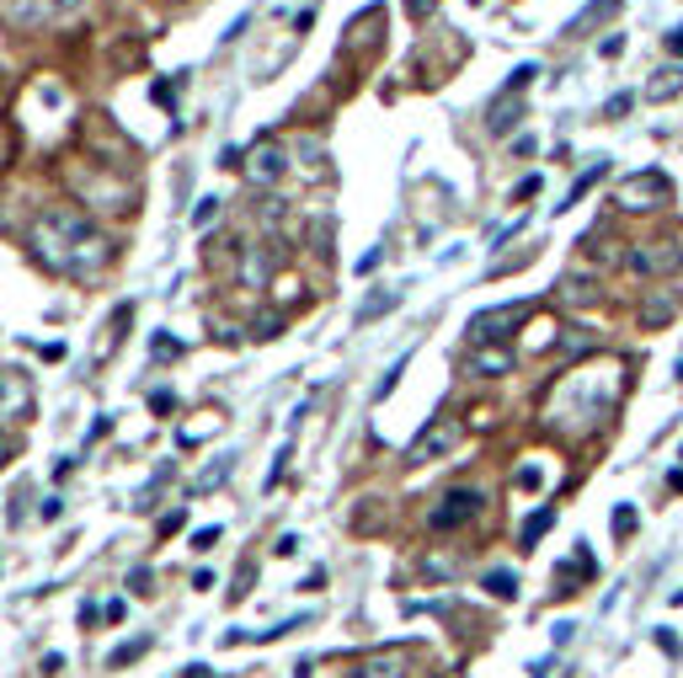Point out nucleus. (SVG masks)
Masks as SVG:
<instances>
[{
	"instance_id": "obj_1",
	"label": "nucleus",
	"mask_w": 683,
	"mask_h": 678,
	"mask_svg": "<svg viewBox=\"0 0 683 678\" xmlns=\"http://www.w3.org/2000/svg\"><path fill=\"white\" fill-rule=\"evenodd\" d=\"M27 251L64 278H97L113 262V241L75 209H43L27 230Z\"/></svg>"
},
{
	"instance_id": "obj_2",
	"label": "nucleus",
	"mask_w": 683,
	"mask_h": 678,
	"mask_svg": "<svg viewBox=\"0 0 683 678\" xmlns=\"http://www.w3.org/2000/svg\"><path fill=\"white\" fill-rule=\"evenodd\" d=\"M615 390H620V369H577V379H560L556 395H551V423L566 428V423H571V412L582 406V412H587V423L598 428V423L609 417Z\"/></svg>"
},
{
	"instance_id": "obj_3",
	"label": "nucleus",
	"mask_w": 683,
	"mask_h": 678,
	"mask_svg": "<svg viewBox=\"0 0 683 678\" xmlns=\"http://www.w3.org/2000/svg\"><path fill=\"white\" fill-rule=\"evenodd\" d=\"M86 0H0V22L11 33H49L64 16H75Z\"/></svg>"
},
{
	"instance_id": "obj_4",
	"label": "nucleus",
	"mask_w": 683,
	"mask_h": 678,
	"mask_svg": "<svg viewBox=\"0 0 683 678\" xmlns=\"http://www.w3.org/2000/svg\"><path fill=\"white\" fill-rule=\"evenodd\" d=\"M615 203H620L624 214H652V209L673 203V183H668L662 172H630V177H620V187H615Z\"/></svg>"
},
{
	"instance_id": "obj_5",
	"label": "nucleus",
	"mask_w": 683,
	"mask_h": 678,
	"mask_svg": "<svg viewBox=\"0 0 683 678\" xmlns=\"http://www.w3.org/2000/svg\"><path fill=\"white\" fill-rule=\"evenodd\" d=\"M459 432H465V428H459L454 417H433L428 428L406 443V465H433V460H443V454L459 443Z\"/></svg>"
},
{
	"instance_id": "obj_6",
	"label": "nucleus",
	"mask_w": 683,
	"mask_h": 678,
	"mask_svg": "<svg viewBox=\"0 0 683 678\" xmlns=\"http://www.w3.org/2000/svg\"><path fill=\"white\" fill-rule=\"evenodd\" d=\"M534 315L529 300H513V305H497V310H481V315H470V337L476 342H502L513 326H523Z\"/></svg>"
},
{
	"instance_id": "obj_7",
	"label": "nucleus",
	"mask_w": 683,
	"mask_h": 678,
	"mask_svg": "<svg viewBox=\"0 0 683 678\" xmlns=\"http://www.w3.org/2000/svg\"><path fill=\"white\" fill-rule=\"evenodd\" d=\"M481 502H486V497L476 492V487H454V492L438 497V507L428 513V524H433V529H465V524L481 513Z\"/></svg>"
},
{
	"instance_id": "obj_8",
	"label": "nucleus",
	"mask_w": 683,
	"mask_h": 678,
	"mask_svg": "<svg viewBox=\"0 0 683 678\" xmlns=\"http://www.w3.org/2000/svg\"><path fill=\"white\" fill-rule=\"evenodd\" d=\"M27 412H33V385H27V374L0 369V428L27 423Z\"/></svg>"
},
{
	"instance_id": "obj_9",
	"label": "nucleus",
	"mask_w": 683,
	"mask_h": 678,
	"mask_svg": "<svg viewBox=\"0 0 683 678\" xmlns=\"http://www.w3.org/2000/svg\"><path fill=\"white\" fill-rule=\"evenodd\" d=\"M513 348L507 342H476L470 353H465V374H476V379H502V374H513Z\"/></svg>"
},
{
	"instance_id": "obj_10",
	"label": "nucleus",
	"mask_w": 683,
	"mask_h": 678,
	"mask_svg": "<svg viewBox=\"0 0 683 678\" xmlns=\"http://www.w3.org/2000/svg\"><path fill=\"white\" fill-rule=\"evenodd\" d=\"M283 172H289V150H283V145H273V139H267V145H256V150L246 155V177L256 187H273Z\"/></svg>"
},
{
	"instance_id": "obj_11",
	"label": "nucleus",
	"mask_w": 683,
	"mask_h": 678,
	"mask_svg": "<svg viewBox=\"0 0 683 678\" xmlns=\"http://www.w3.org/2000/svg\"><path fill=\"white\" fill-rule=\"evenodd\" d=\"M630 273H679L683 267V247H662V241H646V247H635L630 256Z\"/></svg>"
},
{
	"instance_id": "obj_12",
	"label": "nucleus",
	"mask_w": 683,
	"mask_h": 678,
	"mask_svg": "<svg viewBox=\"0 0 683 678\" xmlns=\"http://www.w3.org/2000/svg\"><path fill=\"white\" fill-rule=\"evenodd\" d=\"M518 124H523V97L497 91V97H492V108H486V128H492V139H507Z\"/></svg>"
},
{
	"instance_id": "obj_13",
	"label": "nucleus",
	"mask_w": 683,
	"mask_h": 678,
	"mask_svg": "<svg viewBox=\"0 0 683 678\" xmlns=\"http://www.w3.org/2000/svg\"><path fill=\"white\" fill-rule=\"evenodd\" d=\"M620 11H624V0H587V5L566 22V33H571V38H587V33H598V27H604L609 16H620Z\"/></svg>"
},
{
	"instance_id": "obj_14",
	"label": "nucleus",
	"mask_w": 683,
	"mask_h": 678,
	"mask_svg": "<svg viewBox=\"0 0 683 678\" xmlns=\"http://www.w3.org/2000/svg\"><path fill=\"white\" fill-rule=\"evenodd\" d=\"M353 678H406V652H401V646H379V652H369V657L358 663Z\"/></svg>"
},
{
	"instance_id": "obj_15",
	"label": "nucleus",
	"mask_w": 683,
	"mask_h": 678,
	"mask_svg": "<svg viewBox=\"0 0 683 678\" xmlns=\"http://www.w3.org/2000/svg\"><path fill=\"white\" fill-rule=\"evenodd\" d=\"M679 91H683V70H679V64L657 70V75H652V86H646V97H652V102H673Z\"/></svg>"
},
{
	"instance_id": "obj_16",
	"label": "nucleus",
	"mask_w": 683,
	"mask_h": 678,
	"mask_svg": "<svg viewBox=\"0 0 683 678\" xmlns=\"http://www.w3.org/2000/svg\"><path fill=\"white\" fill-rule=\"evenodd\" d=\"M604 172H609V161H593V166H587V172H582V177H577V183H571V192H566V203H560V214H566V209H571V203H582V198H587V192H593V187L604 183Z\"/></svg>"
},
{
	"instance_id": "obj_17",
	"label": "nucleus",
	"mask_w": 683,
	"mask_h": 678,
	"mask_svg": "<svg viewBox=\"0 0 683 678\" xmlns=\"http://www.w3.org/2000/svg\"><path fill=\"white\" fill-rule=\"evenodd\" d=\"M395 305H401V289H374L369 300L358 305V321L369 326V321H379V315H390V310H395Z\"/></svg>"
},
{
	"instance_id": "obj_18",
	"label": "nucleus",
	"mask_w": 683,
	"mask_h": 678,
	"mask_svg": "<svg viewBox=\"0 0 683 678\" xmlns=\"http://www.w3.org/2000/svg\"><path fill=\"white\" fill-rule=\"evenodd\" d=\"M551 524H556V507H540V513L523 524V551H534V540H545V535H551Z\"/></svg>"
},
{
	"instance_id": "obj_19",
	"label": "nucleus",
	"mask_w": 683,
	"mask_h": 678,
	"mask_svg": "<svg viewBox=\"0 0 683 678\" xmlns=\"http://www.w3.org/2000/svg\"><path fill=\"white\" fill-rule=\"evenodd\" d=\"M486 593H497L502 604H513V599H518V577H513L507 566H497V572H486Z\"/></svg>"
},
{
	"instance_id": "obj_20",
	"label": "nucleus",
	"mask_w": 683,
	"mask_h": 678,
	"mask_svg": "<svg viewBox=\"0 0 683 678\" xmlns=\"http://www.w3.org/2000/svg\"><path fill=\"white\" fill-rule=\"evenodd\" d=\"M144 652H150V636H134V641H124V646L107 657V668H128V663H134V657H144Z\"/></svg>"
},
{
	"instance_id": "obj_21",
	"label": "nucleus",
	"mask_w": 683,
	"mask_h": 678,
	"mask_svg": "<svg viewBox=\"0 0 683 678\" xmlns=\"http://www.w3.org/2000/svg\"><path fill=\"white\" fill-rule=\"evenodd\" d=\"M225 476H230V460H214V465H208V470H203V476H198V481H192V497L214 492V487H219V481H225Z\"/></svg>"
},
{
	"instance_id": "obj_22",
	"label": "nucleus",
	"mask_w": 683,
	"mask_h": 678,
	"mask_svg": "<svg viewBox=\"0 0 683 678\" xmlns=\"http://www.w3.org/2000/svg\"><path fill=\"white\" fill-rule=\"evenodd\" d=\"M534 75H540V64H518V70L507 75V86H502V91H513V97H523V86H529Z\"/></svg>"
},
{
	"instance_id": "obj_23",
	"label": "nucleus",
	"mask_w": 683,
	"mask_h": 678,
	"mask_svg": "<svg viewBox=\"0 0 683 678\" xmlns=\"http://www.w3.org/2000/svg\"><path fill=\"white\" fill-rule=\"evenodd\" d=\"M150 588H155V572H150V566H134V572H128V593H134V599H144Z\"/></svg>"
},
{
	"instance_id": "obj_24",
	"label": "nucleus",
	"mask_w": 683,
	"mask_h": 678,
	"mask_svg": "<svg viewBox=\"0 0 683 678\" xmlns=\"http://www.w3.org/2000/svg\"><path fill=\"white\" fill-rule=\"evenodd\" d=\"M609 524H615V535H635V524H641V518H635V507H615V518H609Z\"/></svg>"
},
{
	"instance_id": "obj_25",
	"label": "nucleus",
	"mask_w": 683,
	"mask_h": 678,
	"mask_svg": "<svg viewBox=\"0 0 683 678\" xmlns=\"http://www.w3.org/2000/svg\"><path fill=\"white\" fill-rule=\"evenodd\" d=\"M214 545H219V524H208V529H198V535H192V551H198V555L214 551Z\"/></svg>"
},
{
	"instance_id": "obj_26",
	"label": "nucleus",
	"mask_w": 683,
	"mask_h": 678,
	"mask_svg": "<svg viewBox=\"0 0 683 678\" xmlns=\"http://www.w3.org/2000/svg\"><path fill=\"white\" fill-rule=\"evenodd\" d=\"M630 102H635L630 91H620V97H609V102H604V118H624V113H630Z\"/></svg>"
},
{
	"instance_id": "obj_27",
	"label": "nucleus",
	"mask_w": 683,
	"mask_h": 678,
	"mask_svg": "<svg viewBox=\"0 0 683 678\" xmlns=\"http://www.w3.org/2000/svg\"><path fill=\"white\" fill-rule=\"evenodd\" d=\"M540 187H545V177L534 172V177H523V183L513 187V198H518V203H523V198H540Z\"/></svg>"
},
{
	"instance_id": "obj_28",
	"label": "nucleus",
	"mask_w": 683,
	"mask_h": 678,
	"mask_svg": "<svg viewBox=\"0 0 683 678\" xmlns=\"http://www.w3.org/2000/svg\"><path fill=\"white\" fill-rule=\"evenodd\" d=\"M401 374H406V359H395V364H390V374H384V379H379V390H374V395H390V390H395V379H401Z\"/></svg>"
},
{
	"instance_id": "obj_29",
	"label": "nucleus",
	"mask_w": 683,
	"mask_h": 678,
	"mask_svg": "<svg viewBox=\"0 0 683 678\" xmlns=\"http://www.w3.org/2000/svg\"><path fill=\"white\" fill-rule=\"evenodd\" d=\"M214 214H219V198H203V203L192 209V225H208Z\"/></svg>"
},
{
	"instance_id": "obj_30",
	"label": "nucleus",
	"mask_w": 683,
	"mask_h": 678,
	"mask_svg": "<svg viewBox=\"0 0 683 678\" xmlns=\"http://www.w3.org/2000/svg\"><path fill=\"white\" fill-rule=\"evenodd\" d=\"M251 577H256V566H241V577H236V588H230V599H236V604L251 593Z\"/></svg>"
},
{
	"instance_id": "obj_31",
	"label": "nucleus",
	"mask_w": 683,
	"mask_h": 678,
	"mask_svg": "<svg viewBox=\"0 0 683 678\" xmlns=\"http://www.w3.org/2000/svg\"><path fill=\"white\" fill-rule=\"evenodd\" d=\"M278 331H283L278 315H262V321H256V337H278Z\"/></svg>"
},
{
	"instance_id": "obj_32",
	"label": "nucleus",
	"mask_w": 683,
	"mask_h": 678,
	"mask_svg": "<svg viewBox=\"0 0 683 678\" xmlns=\"http://www.w3.org/2000/svg\"><path fill=\"white\" fill-rule=\"evenodd\" d=\"M668 315H673L668 300H652V305H646V321H668Z\"/></svg>"
},
{
	"instance_id": "obj_33",
	"label": "nucleus",
	"mask_w": 683,
	"mask_h": 678,
	"mask_svg": "<svg viewBox=\"0 0 683 678\" xmlns=\"http://www.w3.org/2000/svg\"><path fill=\"white\" fill-rule=\"evenodd\" d=\"M438 0H406V11H412V16H417V22H422V16H428V11H433Z\"/></svg>"
},
{
	"instance_id": "obj_34",
	"label": "nucleus",
	"mask_w": 683,
	"mask_h": 678,
	"mask_svg": "<svg viewBox=\"0 0 683 678\" xmlns=\"http://www.w3.org/2000/svg\"><path fill=\"white\" fill-rule=\"evenodd\" d=\"M615 54H624V38L615 33V38H604V60H615Z\"/></svg>"
},
{
	"instance_id": "obj_35",
	"label": "nucleus",
	"mask_w": 683,
	"mask_h": 678,
	"mask_svg": "<svg viewBox=\"0 0 683 678\" xmlns=\"http://www.w3.org/2000/svg\"><path fill=\"white\" fill-rule=\"evenodd\" d=\"M668 49H673V54L683 60V27H673V33H668Z\"/></svg>"
},
{
	"instance_id": "obj_36",
	"label": "nucleus",
	"mask_w": 683,
	"mask_h": 678,
	"mask_svg": "<svg viewBox=\"0 0 683 678\" xmlns=\"http://www.w3.org/2000/svg\"><path fill=\"white\" fill-rule=\"evenodd\" d=\"M187 678H208V668H203V663H192V668H182Z\"/></svg>"
},
{
	"instance_id": "obj_37",
	"label": "nucleus",
	"mask_w": 683,
	"mask_h": 678,
	"mask_svg": "<svg viewBox=\"0 0 683 678\" xmlns=\"http://www.w3.org/2000/svg\"><path fill=\"white\" fill-rule=\"evenodd\" d=\"M668 487H673V492H683V470H673V476H668Z\"/></svg>"
},
{
	"instance_id": "obj_38",
	"label": "nucleus",
	"mask_w": 683,
	"mask_h": 678,
	"mask_svg": "<svg viewBox=\"0 0 683 678\" xmlns=\"http://www.w3.org/2000/svg\"><path fill=\"white\" fill-rule=\"evenodd\" d=\"M5 460H11V438H0V465H5Z\"/></svg>"
},
{
	"instance_id": "obj_39",
	"label": "nucleus",
	"mask_w": 683,
	"mask_h": 678,
	"mask_svg": "<svg viewBox=\"0 0 683 678\" xmlns=\"http://www.w3.org/2000/svg\"><path fill=\"white\" fill-rule=\"evenodd\" d=\"M545 674H551V663H540V668H534V678H545Z\"/></svg>"
},
{
	"instance_id": "obj_40",
	"label": "nucleus",
	"mask_w": 683,
	"mask_h": 678,
	"mask_svg": "<svg viewBox=\"0 0 683 678\" xmlns=\"http://www.w3.org/2000/svg\"><path fill=\"white\" fill-rule=\"evenodd\" d=\"M0 161H5V139H0Z\"/></svg>"
},
{
	"instance_id": "obj_41",
	"label": "nucleus",
	"mask_w": 683,
	"mask_h": 678,
	"mask_svg": "<svg viewBox=\"0 0 683 678\" xmlns=\"http://www.w3.org/2000/svg\"><path fill=\"white\" fill-rule=\"evenodd\" d=\"M673 604H683V593H679V599H673Z\"/></svg>"
},
{
	"instance_id": "obj_42",
	"label": "nucleus",
	"mask_w": 683,
	"mask_h": 678,
	"mask_svg": "<svg viewBox=\"0 0 683 678\" xmlns=\"http://www.w3.org/2000/svg\"><path fill=\"white\" fill-rule=\"evenodd\" d=\"M448 678H465V674H448Z\"/></svg>"
},
{
	"instance_id": "obj_43",
	"label": "nucleus",
	"mask_w": 683,
	"mask_h": 678,
	"mask_svg": "<svg viewBox=\"0 0 683 678\" xmlns=\"http://www.w3.org/2000/svg\"><path fill=\"white\" fill-rule=\"evenodd\" d=\"M476 5H481V0H476Z\"/></svg>"
}]
</instances>
